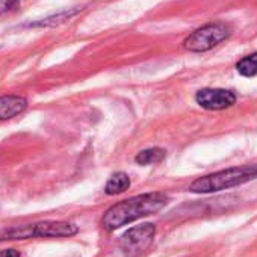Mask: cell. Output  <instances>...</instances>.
Here are the masks:
<instances>
[{
    "label": "cell",
    "mask_w": 257,
    "mask_h": 257,
    "mask_svg": "<svg viewBox=\"0 0 257 257\" xmlns=\"http://www.w3.org/2000/svg\"><path fill=\"white\" fill-rule=\"evenodd\" d=\"M236 70L239 74H242L245 77L257 76V53H251V55L242 58L236 64Z\"/></svg>",
    "instance_id": "cell-10"
},
{
    "label": "cell",
    "mask_w": 257,
    "mask_h": 257,
    "mask_svg": "<svg viewBox=\"0 0 257 257\" xmlns=\"http://www.w3.org/2000/svg\"><path fill=\"white\" fill-rule=\"evenodd\" d=\"M77 13V10L76 11H68V13H61V14H58V16H55V17H52V19H46L44 22H40V23H37V25H34V26H49V25H58V23H62V22H65L67 19H70L71 16H74Z\"/></svg>",
    "instance_id": "cell-11"
},
{
    "label": "cell",
    "mask_w": 257,
    "mask_h": 257,
    "mask_svg": "<svg viewBox=\"0 0 257 257\" xmlns=\"http://www.w3.org/2000/svg\"><path fill=\"white\" fill-rule=\"evenodd\" d=\"M28 107V100L23 95L10 94L0 97V121L14 118L25 112Z\"/></svg>",
    "instance_id": "cell-7"
},
{
    "label": "cell",
    "mask_w": 257,
    "mask_h": 257,
    "mask_svg": "<svg viewBox=\"0 0 257 257\" xmlns=\"http://www.w3.org/2000/svg\"><path fill=\"white\" fill-rule=\"evenodd\" d=\"M231 31L224 23H210L206 25L195 32H192L183 43L185 49L189 52L201 53L216 47L219 43L225 41L230 37Z\"/></svg>",
    "instance_id": "cell-4"
},
{
    "label": "cell",
    "mask_w": 257,
    "mask_h": 257,
    "mask_svg": "<svg viewBox=\"0 0 257 257\" xmlns=\"http://www.w3.org/2000/svg\"><path fill=\"white\" fill-rule=\"evenodd\" d=\"M168 195L162 192H149L119 201L104 212L101 218V225L107 231H113L125 224H131L137 219L162 210L168 204Z\"/></svg>",
    "instance_id": "cell-1"
},
{
    "label": "cell",
    "mask_w": 257,
    "mask_h": 257,
    "mask_svg": "<svg viewBox=\"0 0 257 257\" xmlns=\"http://www.w3.org/2000/svg\"><path fill=\"white\" fill-rule=\"evenodd\" d=\"M79 231L77 225L67 221H41L37 224H28L13 227L0 231V240H16L31 237H70Z\"/></svg>",
    "instance_id": "cell-3"
},
{
    "label": "cell",
    "mask_w": 257,
    "mask_h": 257,
    "mask_svg": "<svg viewBox=\"0 0 257 257\" xmlns=\"http://www.w3.org/2000/svg\"><path fill=\"white\" fill-rule=\"evenodd\" d=\"M167 152L162 149H149V150H143L137 155L135 162L140 165H155L159 164L165 159Z\"/></svg>",
    "instance_id": "cell-9"
},
{
    "label": "cell",
    "mask_w": 257,
    "mask_h": 257,
    "mask_svg": "<svg viewBox=\"0 0 257 257\" xmlns=\"http://www.w3.org/2000/svg\"><path fill=\"white\" fill-rule=\"evenodd\" d=\"M198 106L207 110H222L228 109L236 103V95L233 91L219 89V88H204L200 89L195 95Z\"/></svg>",
    "instance_id": "cell-6"
},
{
    "label": "cell",
    "mask_w": 257,
    "mask_h": 257,
    "mask_svg": "<svg viewBox=\"0 0 257 257\" xmlns=\"http://www.w3.org/2000/svg\"><path fill=\"white\" fill-rule=\"evenodd\" d=\"M254 179H257V164L242 165L200 177L189 186V191L195 194H209L228 189Z\"/></svg>",
    "instance_id": "cell-2"
},
{
    "label": "cell",
    "mask_w": 257,
    "mask_h": 257,
    "mask_svg": "<svg viewBox=\"0 0 257 257\" xmlns=\"http://www.w3.org/2000/svg\"><path fill=\"white\" fill-rule=\"evenodd\" d=\"M19 5V0H0V16H5L14 11Z\"/></svg>",
    "instance_id": "cell-12"
},
{
    "label": "cell",
    "mask_w": 257,
    "mask_h": 257,
    "mask_svg": "<svg viewBox=\"0 0 257 257\" xmlns=\"http://www.w3.org/2000/svg\"><path fill=\"white\" fill-rule=\"evenodd\" d=\"M128 186H131V179H128V176L125 173H116L107 180L104 186V192L107 195H116L128 189Z\"/></svg>",
    "instance_id": "cell-8"
},
{
    "label": "cell",
    "mask_w": 257,
    "mask_h": 257,
    "mask_svg": "<svg viewBox=\"0 0 257 257\" xmlns=\"http://www.w3.org/2000/svg\"><path fill=\"white\" fill-rule=\"evenodd\" d=\"M0 257H20V252L14 248L0 249Z\"/></svg>",
    "instance_id": "cell-13"
},
{
    "label": "cell",
    "mask_w": 257,
    "mask_h": 257,
    "mask_svg": "<svg viewBox=\"0 0 257 257\" xmlns=\"http://www.w3.org/2000/svg\"><path fill=\"white\" fill-rule=\"evenodd\" d=\"M156 234V227L153 224H141L127 230L119 237V249L125 257H138L146 249L150 248Z\"/></svg>",
    "instance_id": "cell-5"
}]
</instances>
